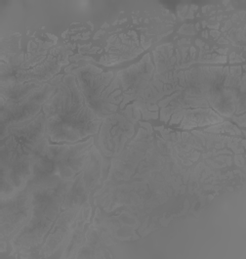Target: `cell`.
<instances>
[{
    "label": "cell",
    "mask_w": 246,
    "mask_h": 259,
    "mask_svg": "<svg viewBox=\"0 0 246 259\" xmlns=\"http://www.w3.org/2000/svg\"><path fill=\"white\" fill-rule=\"evenodd\" d=\"M43 113L46 136L56 143H73L96 134L104 120L89 107L73 75L65 76L56 87Z\"/></svg>",
    "instance_id": "6da1fadb"
},
{
    "label": "cell",
    "mask_w": 246,
    "mask_h": 259,
    "mask_svg": "<svg viewBox=\"0 0 246 259\" xmlns=\"http://www.w3.org/2000/svg\"><path fill=\"white\" fill-rule=\"evenodd\" d=\"M55 91L56 87L33 81L1 87L2 128L35 118Z\"/></svg>",
    "instance_id": "7a4b0ae2"
},
{
    "label": "cell",
    "mask_w": 246,
    "mask_h": 259,
    "mask_svg": "<svg viewBox=\"0 0 246 259\" xmlns=\"http://www.w3.org/2000/svg\"><path fill=\"white\" fill-rule=\"evenodd\" d=\"M77 85L87 104L102 119L113 115L122 100L119 79L114 72H103L100 69L89 66L75 71Z\"/></svg>",
    "instance_id": "3957f363"
},
{
    "label": "cell",
    "mask_w": 246,
    "mask_h": 259,
    "mask_svg": "<svg viewBox=\"0 0 246 259\" xmlns=\"http://www.w3.org/2000/svg\"><path fill=\"white\" fill-rule=\"evenodd\" d=\"M32 215V202L29 189L7 198H1V239L9 237L25 226Z\"/></svg>",
    "instance_id": "277c9868"
},
{
    "label": "cell",
    "mask_w": 246,
    "mask_h": 259,
    "mask_svg": "<svg viewBox=\"0 0 246 259\" xmlns=\"http://www.w3.org/2000/svg\"><path fill=\"white\" fill-rule=\"evenodd\" d=\"M116 115H112L105 118L100 135V144L107 156L114 155V147L116 155L122 149L127 137H130L134 130L128 121L120 117V121L116 123Z\"/></svg>",
    "instance_id": "5b68a950"
},
{
    "label": "cell",
    "mask_w": 246,
    "mask_h": 259,
    "mask_svg": "<svg viewBox=\"0 0 246 259\" xmlns=\"http://www.w3.org/2000/svg\"><path fill=\"white\" fill-rule=\"evenodd\" d=\"M183 121L182 128L189 130L196 126H204L208 124H214L223 122V118L219 116L214 111L209 108L194 109V110H182Z\"/></svg>",
    "instance_id": "8992f818"
}]
</instances>
